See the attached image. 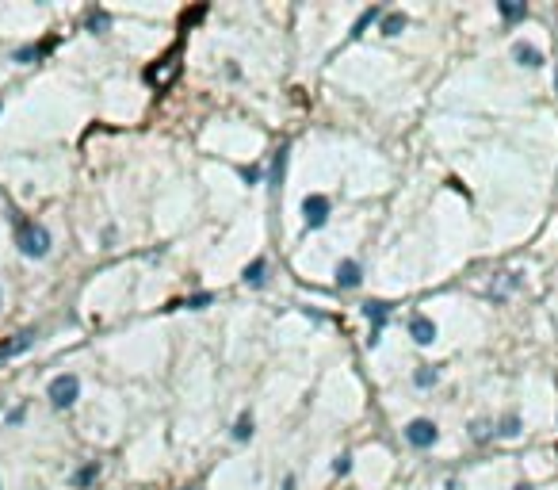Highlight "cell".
Instances as JSON below:
<instances>
[{
    "instance_id": "6da1fadb",
    "label": "cell",
    "mask_w": 558,
    "mask_h": 490,
    "mask_svg": "<svg viewBox=\"0 0 558 490\" xmlns=\"http://www.w3.org/2000/svg\"><path fill=\"white\" fill-rule=\"evenodd\" d=\"M20 253L23 257H46L50 253V234L39 222H23L20 226Z\"/></svg>"
},
{
    "instance_id": "7a4b0ae2",
    "label": "cell",
    "mask_w": 558,
    "mask_h": 490,
    "mask_svg": "<svg viewBox=\"0 0 558 490\" xmlns=\"http://www.w3.org/2000/svg\"><path fill=\"white\" fill-rule=\"evenodd\" d=\"M77 394H81V380H77V375H58V380L50 383V402L58 410H69L73 402H77Z\"/></svg>"
},
{
    "instance_id": "3957f363",
    "label": "cell",
    "mask_w": 558,
    "mask_h": 490,
    "mask_svg": "<svg viewBox=\"0 0 558 490\" xmlns=\"http://www.w3.org/2000/svg\"><path fill=\"white\" fill-rule=\"evenodd\" d=\"M405 440H409L413 448H432L440 440V429L432 426L429 418H413L409 426H405Z\"/></svg>"
},
{
    "instance_id": "277c9868",
    "label": "cell",
    "mask_w": 558,
    "mask_h": 490,
    "mask_svg": "<svg viewBox=\"0 0 558 490\" xmlns=\"http://www.w3.org/2000/svg\"><path fill=\"white\" fill-rule=\"evenodd\" d=\"M176 77H180V58L176 54H168V58H161L157 65H149L146 69V81L153 84V89H168Z\"/></svg>"
},
{
    "instance_id": "5b68a950",
    "label": "cell",
    "mask_w": 558,
    "mask_h": 490,
    "mask_svg": "<svg viewBox=\"0 0 558 490\" xmlns=\"http://www.w3.org/2000/svg\"><path fill=\"white\" fill-rule=\"evenodd\" d=\"M302 215H306L310 230H321V226L329 222V200L325 195H306V200H302Z\"/></svg>"
},
{
    "instance_id": "8992f818",
    "label": "cell",
    "mask_w": 558,
    "mask_h": 490,
    "mask_svg": "<svg viewBox=\"0 0 558 490\" xmlns=\"http://www.w3.org/2000/svg\"><path fill=\"white\" fill-rule=\"evenodd\" d=\"M35 337H39V334H35V329H27V334H16L12 341H0V360H8V356H20L23 348L35 345Z\"/></svg>"
},
{
    "instance_id": "52a82bcc",
    "label": "cell",
    "mask_w": 558,
    "mask_h": 490,
    "mask_svg": "<svg viewBox=\"0 0 558 490\" xmlns=\"http://www.w3.org/2000/svg\"><path fill=\"white\" fill-rule=\"evenodd\" d=\"M409 337L417 345H432V341H436V326H432V318H424V314L413 318V322H409Z\"/></svg>"
},
{
    "instance_id": "ba28073f",
    "label": "cell",
    "mask_w": 558,
    "mask_h": 490,
    "mask_svg": "<svg viewBox=\"0 0 558 490\" xmlns=\"http://www.w3.org/2000/svg\"><path fill=\"white\" fill-rule=\"evenodd\" d=\"M359 280H364V268H359L356 261H340L337 265V284L340 287H359Z\"/></svg>"
},
{
    "instance_id": "9c48e42d",
    "label": "cell",
    "mask_w": 558,
    "mask_h": 490,
    "mask_svg": "<svg viewBox=\"0 0 558 490\" xmlns=\"http://www.w3.org/2000/svg\"><path fill=\"white\" fill-rule=\"evenodd\" d=\"M513 58L520 65H528V69H539V65H543V54H539L535 46H528V42H516L513 46Z\"/></svg>"
},
{
    "instance_id": "30bf717a",
    "label": "cell",
    "mask_w": 558,
    "mask_h": 490,
    "mask_svg": "<svg viewBox=\"0 0 558 490\" xmlns=\"http://www.w3.org/2000/svg\"><path fill=\"white\" fill-rule=\"evenodd\" d=\"M241 280H245V284H249V287H260L264 280H268V261H260V257H257V261H252V265H245Z\"/></svg>"
},
{
    "instance_id": "8fae6325",
    "label": "cell",
    "mask_w": 558,
    "mask_h": 490,
    "mask_svg": "<svg viewBox=\"0 0 558 490\" xmlns=\"http://www.w3.org/2000/svg\"><path fill=\"white\" fill-rule=\"evenodd\" d=\"M386 314H390V307H386V303H375V299H371V303H364V318L371 322V329H379V334H383Z\"/></svg>"
},
{
    "instance_id": "7c38bea8",
    "label": "cell",
    "mask_w": 558,
    "mask_h": 490,
    "mask_svg": "<svg viewBox=\"0 0 558 490\" xmlns=\"http://www.w3.org/2000/svg\"><path fill=\"white\" fill-rule=\"evenodd\" d=\"M283 169H287V146H279L276 157H272V188L283 184Z\"/></svg>"
},
{
    "instance_id": "4fadbf2b",
    "label": "cell",
    "mask_w": 558,
    "mask_h": 490,
    "mask_svg": "<svg viewBox=\"0 0 558 490\" xmlns=\"http://www.w3.org/2000/svg\"><path fill=\"white\" fill-rule=\"evenodd\" d=\"M497 12L505 16V20H524V16H528V4H520V0H501Z\"/></svg>"
},
{
    "instance_id": "5bb4252c",
    "label": "cell",
    "mask_w": 558,
    "mask_h": 490,
    "mask_svg": "<svg viewBox=\"0 0 558 490\" xmlns=\"http://www.w3.org/2000/svg\"><path fill=\"white\" fill-rule=\"evenodd\" d=\"M413 383H417V387H436V383H440V368H432V364L417 368V375H413Z\"/></svg>"
},
{
    "instance_id": "9a60e30c",
    "label": "cell",
    "mask_w": 558,
    "mask_h": 490,
    "mask_svg": "<svg viewBox=\"0 0 558 490\" xmlns=\"http://www.w3.org/2000/svg\"><path fill=\"white\" fill-rule=\"evenodd\" d=\"M375 20H383V8H367V12L359 16V20H356V27H352V39H359V35H364V31H367V27H371Z\"/></svg>"
},
{
    "instance_id": "2e32d148",
    "label": "cell",
    "mask_w": 558,
    "mask_h": 490,
    "mask_svg": "<svg viewBox=\"0 0 558 490\" xmlns=\"http://www.w3.org/2000/svg\"><path fill=\"white\" fill-rule=\"evenodd\" d=\"M405 12H390V16H383V35H402L405 31Z\"/></svg>"
},
{
    "instance_id": "e0dca14e",
    "label": "cell",
    "mask_w": 558,
    "mask_h": 490,
    "mask_svg": "<svg viewBox=\"0 0 558 490\" xmlns=\"http://www.w3.org/2000/svg\"><path fill=\"white\" fill-rule=\"evenodd\" d=\"M96 479H100V464L92 460V464H84V467L77 471V475H73V483H77V486H92Z\"/></svg>"
},
{
    "instance_id": "ac0fdd59",
    "label": "cell",
    "mask_w": 558,
    "mask_h": 490,
    "mask_svg": "<svg viewBox=\"0 0 558 490\" xmlns=\"http://www.w3.org/2000/svg\"><path fill=\"white\" fill-rule=\"evenodd\" d=\"M249 437H252V414H241L233 421V440H249Z\"/></svg>"
},
{
    "instance_id": "d6986e66",
    "label": "cell",
    "mask_w": 558,
    "mask_h": 490,
    "mask_svg": "<svg viewBox=\"0 0 558 490\" xmlns=\"http://www.w3.org/2000/svg\"><path fill=\"white\" fill-rule=\"evenodd\" d=\"M111 27V16L107 12H88V31L92 35H103Z\"/></svg>"
},
{
    "instance_id": "ffe728a7",
    "label": "cell",
    "mask_w": 558,
    "mask_h": 490,
    "mask_svg": "<svg viewBox=\"0 0 558 490\" xmlns=\"http://www.w3.org/2000/svg\"><path fill=\"white\" fill-rule=\"evenodd\" d=\"M497 433H501V437H516V433H520V418H516V414H505V418H501V426H497Z\"/></svg>"
},
{
    "instance_id": "44dd1931",
    "label": "cell",
    "mask_w": 558,
    "mask_h": 490,
    "mask_svg": "<svg viewBox=\"0 0 558 490\" xmlns=\"http://www.w3.org/2000/svg\"><path fill=\"white\" fill-rule=\"evenodd\" d=\"M211 299H214L211 291H199V295H192L184 307H187V310H203V307H211Z\"/></svg>"
},
{
    "instance_id": "7402d4cb",
    "label": "cell",
    "mask_w": 558,
    "mask_h": 490,
    "mask_svg": "<svg viewBox=\"0 0 558 490\" xmlns=\"http://www.w3.org/2000/svg\"><path fill=\"white\" fill-rule=\"evenodd\" d=\"M333 471H337V475H348V471H352V456H348V452H340V456L333 460Z\"/></svg>"
},
{
    "instance_id": "603a6c76",
    "label": "cell",
    "mask_w": 558,
    "mask_h": 490,
    "mask_svg": "<svg viewBox=\"0 0 558 490\" xmlns=\"http://www.w3.org/2000/svg\"><path fill=\"white\" fill-rule=\"evenodd\" d=\"M241 181H245V184H257V181H260V165H245V169H241Z\"/></svg>"
},
{
    "instance_id": "cb8c5ba5",
    "label": "cell",
    "mask_w": 558,
    "mask_h": 490,
    "mask_svg": "<svg viewBox=\"0 0 558 490\" xmlns=\"http://www.w3.org/2000/svg\"><path fill=\"white\" fill-rule=\"evenodd\" d=\"M470 437H475V440H486V437H489V421H475V426H470Z\"/></svg>"
},
{
    "instance_id": "d4e9b609",
    "label": "cell",
    "mask_w": 558,
    "mask_h": 490,
    "mask_svg": "<svg viewBox=\"0 0 558 490\" xmlns=\"http://www.w3.org/2000/svg\"><path fill=\"white\" fill-rule=\"evenodd\" d=\"M203 12H207V8H195V12H184V27L199 23V20H203Z\"/></svg>"
},
{
    "instance_id": "484cf974",
    "label": "cell",
    "mask_w": 558,
    "mask_h": 490,
    "mask_svg": "<svg viewBox=\"0 0 558 490\" xmlns=\"http://www.w3.org/2000/svg\"><path fill=\"white\" fill-rule=\"evenodd\" d=\"M513 490H532V486H528V483H516V486H513Z\"/></svg>"
},
{
    "instance_id": "4316f807",
    "label": "cell",
    "mask_w": 558,
    "mask_h": 490,
    "mask_svg": "<svg viewBox=\"0 0 558 490\" xmlns=\"http://www.w3.org/2000/svg\"><path fill=\"white\" fill-rule=\"evenodd\" d=\"M180 490H199V486H180Z\"/></svg>"
},
{
    "instance_id": "83f0119b",
    "label": "cell",
    "mask_w": 558,
    "mask_h": 490,
    "mask_svg": "<svg viewBox=\"0 0 558 490\" xmlns=\"http://www.w3.org/2000/svg\"><path fill=\"white\" fill-rule=\"evenodd\" d=\"M554 84H558V77H554Z\"/></svg>"
}]
</instances>
